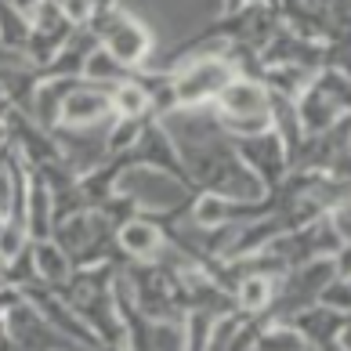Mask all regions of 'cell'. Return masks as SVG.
<instances>
[{"label":"cell","mask_w":351,"mask_h":351,"mask_svg":"<svg viewBox=\"0 0 351 351\" xmlns=\"http://www.w3.org/2000/svg\"><path fill=\"white\" fill-rule=\"evenodd\" d=\"M326 221H330L333 236L341 239V246H351V192H344V196L330 206Z\"/></svg>","instance_id":"15"},{"label":"cell","mask_w":351,"mask_h":351,"mask_svg":"<svg viewBox=\"0 0 351 351\" xmlns=\"http://www.w3.org/2000/svg\"><path fill=\"white\" fill-rule=\"evenodd\" d=\"M311 344L304 341V333L290 326V322H268V326L257 330L254 348L250 351H308Z\"/></svg>","instance_id":"12"},{"label":"cell","mask_w":351,"mask_h":351,"mask_svg":"<svg viewBox=\"0 0 351 351\" xmlns=\"http://www.w3.org/2000/svg\"><path fill=\"white\" fill-rule=\"evenodd\" d=\"M84 80H87V84H98V87H116L120 80H127V69L109 55L106 47L98 44V47L87 55V62H84Z\"/></svg>","instance_id":"13"},{"label":"cell","mask_w":351,"mask_h":351,"mask_svg":"<svg viewBox=\"0 0 351 351\" xmlns=\"http://www.w3.org/2000/svg\"><path fill=\"white\" fill-rule=\"evenodd\" d=\"M109 98H112V116H120V120H141L149 109H152V98H149V90L141 80H120L112 90H109Z\"/></svg>","instance_id":"11"},{"label":"cell","mask_w":351,"mask_h":351,"mask_svg":"<svg viewBox=\"0 0 351 351\" xmlns=\"http://www.w3.org/2000/svg\"><path fill=\"white\" fill-rule=\"evenodd\" d=\"M333 341L341 344L344 351H351V315H344V326H341V333H337Z\"/></svg>","instance_id":"16"},{"label":"cell","mask_w":351,"mask_h":351,"mask_svg":"<svg viewBox=\"0 0 351 351\" xmlns=\"http://www.w3.org/2000/svg\"><path fill=\"white\" fill-rule=\"evenodd\" d=\"M116 196L131 199L134 206H145L149 214H181L192 206V185L181 181L171 171H160V167H149V163H127L120 174H116V185H112Z\"/></svg>","instance_id":"1"},{"label":"cell","mask_w":351,"mask_h":351,"mask_svg":"<svg viewBox=\"0 0 351 351\" xmlns=\"http://www.w3.org/2000/svg\"><path fill=\"white\" fill-rule=\"evenodd\" d=\"M90 29H95L98 44L106 47L127 73L149 66V58H152V51H156V40H152L149 25L141 22L138 15H131L127 8L116 4V8L98 11V19L90 22Z\"/></svg>","instance_id":"3"},{"label":"cell","mask_w":351,"mask_h":351,"mask_svg":"<svg viewBox=\"0 0 351 351\" xmlns=\"http://www.w3.org/2000/svg\"><path fill=\"white\" fill-rule=\"evenodd\" d=\"M116 243H120V250L131 257V261H138V265H152L156 257H160L167 236H163V228L156 225L152 217L134 214V217H127L123 225L116 228Z\"/></svg>","instance_id":"7"},{"label":"cell","mask_w":351,"mask_h":351,"mask_svg":"<svg viewBox=\"0 0 351 351\" xmlns=\"http://www.w3.org/2000/svg\"><path fill=\"white\" fill-rule=\"evenodd\" d=\"M290 326L301 330L308 344H326V341H333V337L341 333L344 315H341V311L322 308V304H311V308H304V311H297V315L290 319Z\"/></svg>","instance_id":"10"},{"label":"cell","mask_w":351,"mask_h":351,"mask_svg":"<svg viewBox=\"0 0 351 351\" xmlns=\"http://www.w3.org/2000/svg\"><path fill=\"white\" fill-rule=\"evenodd\" d=\"M214 112L228 138H254L271 131V90L254 76H236L214 101Z\"/></svg>","instance_id":"2"},{"label":"cell","mask_w":351,"mask_h":351,"mask_svg":"<svg viewBox=\"0 0 351 351\" xmlns=\"http://www.w3.org/2000/svg\"><path fill=\"white\" fill-rule=\"evenodd\" d=\"M236 80V66L228 55H206L185 62L171 73L174 106H214L217 95Z\"/></svg>","instance_id":"4"},{"label":"cell","mask_w":351,"mask_h":351,"mask_svg":"<svg viewBox=\"0 0 351 351\" xmlns=\"http://www.w3.org/2000/svg\"><path fill=\"white\" fill-rule=\"evenodd\" d=\"M319 304L330 308V311H341V315H351V279L344 276H333L319 293Z\"/></svg>","instance_id":"14"},{"label":"cell","mask_w":351,"mask_h":351,"mask_svg":"<svg viewBox=\"0 0 351 351\" xmlns=\"http://www.w3.org/2000/svg\"><path fill=\"white\" fill-rule=\"evenodd\" d=\"M29 250H33V268H36V279L47 282V286H66L73 279V261L66 254L58 250V243L55 239H36L29 243Z\"/></svg>","instance_id":"9"},{"label":"cell","mask_w":351,"mask_h":351,"mask_svg":"<svg viewBox=\"0 0 351 351\" xmlns=\"http://www.w3.org/2000/svg\"><path fill=\"white\" fill-rule=\"evenodd\" d=\"M112 87H98L87 84L84 76L73 80L69 90L62 95V109H58V127H98L112 120ZM55 127V131H58Z\"/></svg>","instance_id":"5"},{"label":"cell","mask_w":351,"mask_h":351,"mask_svg":"<svg viewBox=\"0 0 351 351\" xmlns=\"http://www.w3.org/2000/svg\"><path fill=\"white\" fill-rule=\"evenodd\" d=\"M276 290H279L276 276H265V271H243L232 301H236V308L243 311V315H261V311H268L271 301H276Z\"/></svg>","instance_id":"8"},{"label":"cell","mask_w":351,"mask_h":351,"mask_svg":"<svg viewBox=\"0 0 351 351\" xmlns=\"http://www.w3.org/2000/svg\"><path fill=\"white\" fill-rule=\"evenodd\" d=\"M236 152H239V160L265 181V185H276L279 178H290V152H286L282 138L276 131H265V134H254V138H239Z\"/></svg>","instance_id":"6"}]
</instances>
